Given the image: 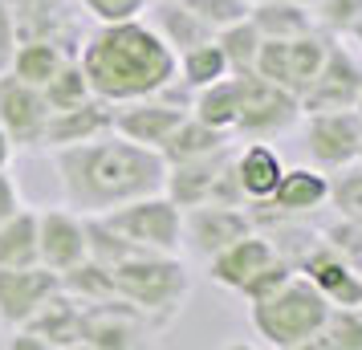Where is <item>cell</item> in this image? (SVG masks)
Wrapping results in <instances>:
<instances>
[{
  "label": "cell",
  "instance_id": "obj_1",
  "mask_svg": "<svg viewBox=\"0 0 362 350\" xmlns=\"http://www.w3.org/2000/svg\"><path fill=\"white\" fill-rule=\"evenodd\" d=\"M53 167H57L66 208L78 216H106L122 204L159 196L167 184L163 155L127 143L115 131L82 147L53 151Z\"/></svg>",
  "mask_w": 362,
  "mask_h": 350
},
{
  "label": "cell",
  "instance_id": "obj_2",
  "mask_svg": "<svg viewBox=\"0 0 362 350\" xmlns=\"http://www.w3.org/2000/svg\"><path fill=\"white\" fill-rule=\"evenodd\" d=\"M78 62L90 78L94 98L110 106L159 94L180 66V57L167 49V41L143 17L98 25L94 33H86L78 45Z\"/></svg>",
  "mask_w": 362,
  "mask_h": 350
},
{
  "label": "cell",
  "instance_id": "obj_3",
  "mask_svg": "<svg viewBox=\"0 0 362 350\" xmlns=\"http://www.w3.org/2000/svg\"><path fill=\"white\" fill-rule=\"evenodd\" d=\"M118 298L134 305L151 326H167L192 293L187 265L171 252H134L115 269Z\"/></svg>",
  "mask_w": 362,
  "mask_h": 350
},
{
  "label": "cell",
  "instance_id": "obj_4",
  "mask_svg": "<svg viewBox=\"0 0 362 350\" xmlns=\"http://www.w3.org/2000/svg\"><path fill=\"white\" fill-rule=\"evenodd\" d=\"M329 310L334 305L317 293V285L297 273L281 293H273L269 301L248 305V322H252L257 338H264L269 350H289L322 330L329 322Z\"/></svg>",
  "mask_w": 362,
  "mask_h": 350
},
{
  "label": "cell",
  "instance_id": "obj_5",
  "mask_svg": "<svg viewBox=\"0 0 362 350\" xmlns=\"http://www.w3.org/2000/svg\"><path fill=\"white\" fill-rule=\"evenodd\" d=\"M236 86H240V110H236L232 139H240V143H273L277 134L293 131L297 122L305 118L297 94L264 82L257 74L236 78Z\"/></svg>",
  "mask_w": 362,
  "mask_h": 350
},
{
  "label": "cell",
  "instance_id": "obj_6",
  "mask_svg": "<svg viewBox=\"0 0 362 350\" xmlns=\"http://www.w3.org/2000/svg\"><path fill=\"white\" fill-rule=\"evenodd\" d=\"M98 220H106L122 240H131L134 249L143 252H171V257L183 252V208H175L163 192L122 204V208H115Z\"/></svg>",
  "mask_w": 362,
  "mask_h": 350
},
{
  "label": "cell",
  "instance_id": "obj_7",
  "mask_svg": "<svg viewBox=\"0 0 362 350\" xmlns=\"http://www.w3.org/2000/svg\"><path fill=\"white\" fill-rule=\"evenodd\" d=\"M362 98V53L342 33L329 45L326 66L317 69L305 90H301V115H334V110H354Z\"/></svg>",
  "mask_w": 362,
  "mask_h": 350
},
{
  "label": "cell",
  "instance_id": "obj_8",
  "mask_svg": "<svg viewBox=\"0 0 362 350\" xmlns=\"http://www.w3.org/2000/svg\"><path fill=\"white\" fill-rule=\"evenodd\" d=\"M305 155L317 171H342L358 163L362 151V118L358 110H334V115H305Z\"/></svg>",
  "mask_w": 362,
  "mask_h": 350
},
{
  "label": "cell",
  "instance_id": "obj_9",
  "mask_svg": "<svg viewBox=\"0 0 362 350\" xmlns=\"http://www.w3.org/2000/svg\"><path fill=\"white\" fill-rule=\"evenodd\" d=\"M257 233V216L248 208H228V204H199L183 212V249L192 257L212 261L236 240Z\"/></svg>",
  "mask_w": 362,
  "mask_h": 350
},
{
  "label": "cell",
  "instance_id": "obj_10",
  "mask_svg": "<svg viewBox=\"0 0 362 350\" xmlns=\"http://www.w3.org/2000/svg\"><path fill=\"white\" fill-rule=\"evenodd\" d=\"M62 293V277L45 265L29 269H0V326L4 330H25L41 305Z\"/></svg>",
  "mask_w": 362,
  "mask_h": 350
},
{
  "label": "cell",
  "instance_id": "obj_11",
  "mask_svg": "<svg viewBox=\"0 0 362 350\" xmlns=\"http://www.w3.org/2000/svg\"><path fill=\"white\" fill-rule=\"evenodd\" d=\"M49 102L37 86L21 82L13 74H0V127L17 143V151L45 147V127H49Z\"/></svg>",
  "mask_w": 362,
  "mask_h": 350
},
{
  "label": "cell",
  "instance_id": "obj_12",
  "mask_svg": "<svg viewBox=\"0 0 362 350\" xmlns=\"http://www.w3.org/2000/svg\"><path fill=\"white\" fill-rule=\"evenodd\" d=\"M37 245H41V265L53 269L57 277L69 273L90 257L86 216L69 212V208H41L37 212Z\"/></svg>",
  "mask_w": 362,
  "mask_h": 350
},
{
  "label": "cell",
  "instance_id": "obj_13",
  "mask_svg": "<svg viewBox=\"0 0 362 350\" xmlns=\"http://www.w3.org/2000/svg\"><path fill=\"white\" fill-rule=\"evenodd\" d=\"M293 265H297V273H301L305 281L317 285V293H322L334 310H350V305H358V298H362V269H354L350 261H342L329 245L317 240L313 249H305L301 257H297Z\"/></svg>",
  "mask_w": 362,
  "mask_h": 350
},
{
  "label": "cell",
  "instance_id": "obj_14",
  "mask_svg": "<svg viewBox=\"0 0 362 350\" xmlns=\"http://www.w3.org/2000/svg\"><path fill=\"white\" fill-rule=\"evenodd\" d=\"M151 322L122 298L82 305V342L90 350H139V338Z\"/></svg>",
  "mask_w": 362,
  "mask_h": 350
},
{
  "label": "cell",
  "instance_id": "obj_15",
  "mask_svg": "<svg viewBox=\"0 0 362 350\" xmlns=\"http://www.w3.org/2000/svg\"><path fill=\"white\" fill-rule=\"evenodd\" d=\"M236 147L240 143H228L224 151L216 155H204V159H192V163H171L167 167V184H163V196L175 208H199V204H212V192L220 184V175L228 171V163L236 159Z\"/></svg>",
  "mask_w": 362,
  "mask_h": 350
},
{
  "label": "cell",
  "instance_id": "obj_16",
  "mask_svg": "<svg viewBox=\"0 0 362 350\" xmlns=\"http://www.w3.org/2000/svg\"><path fill=\"white\" fill-rule=\"evenodd\" d=\"M183 110H171L167 102L151 98H134L115 106V134H122L127 143H139L147 151H163V143L171 139V131L183 122Z\"/></svg>",
  "mask_w": 362,
  "mask_h": 350
},
{
  "label": "cell",
  "instance_id": "obj_17",
  "mask_svg": "<svg viewBox=\"0 0 362 350\" xmlns=\"http://www.w3.org/2000/svg\"><path fill=\"white\" fill-rule=\"evenodd\" d=\"M281 252L273 245V236L269 233H248L245 240H236L232 249H224L220 257L208 261V277H212L220 289H232V293H240L264 265H273Z\"/></svg>",
  "mask_w": 362,
  "mask_h": 350
},
{
  "label": "cell",
  "instance_id": "obj_18",
  "mask_svg": "<svg viewBox=\"0 0 362 350\" xmlns=\"http://www.w3.org/2000/svg\"><path fill=\"white\" fill-rule=\"evenodd\" d=\"M110 131H115V106L102 98H90L74 110H53L49 127H45V151L82 147V143H94Z\"/></svg>",
  "mask_w": 362,
  "mask_h": 350
},
{
  "label": "cell",
  "instance_id": "obj_19",
  "mask_svg": "<svg viewBox=\"0 0 362 350\" xmlns=\"http://www.w3.org/2000/svg\"><path fill=\"white\" fill-rule=\"evenodd\" d=\"M329 204V175L317 167H285L273 200L264 208H273L277 216H310L317 208Z\"/></svg>",
  "mask_w": 362,
  "mask_h": 350
},
{
  "label": "cell",
  "instance_id": "obj_20",
  "mask_svg": "<svg viewBox=\"0 0 362 350\" xmlns=\"http://www.w3.org/2000/svg\"><path fill=\"white\" fill-rule=\"evenodd\" d=\"M147 25L155 29V33L167 41V49L175 53V57H183L187 49H196V45H208V41H216V33L204 25V21L183 4V0H159V4H147Z\"/></svg>",
  "mask_w": 362,
  "mask_h": 350
},
{
  "label": "cell",
  "instance_id": "obj_21",
  "mask_svg": "<svg viewBox=\"0 0 362 350\" xmlns=\"http://www.w3.org/2000/svg\"><path fill=\"white\" fill-rule=\"evenodd\" d=\"M232 167H236V180H240V192H245L248 204H269L281 184V175H285V163H281V155L269 143L236 147V163Z\"/></svg>",
  "mask_w": 362,
  "mask_h": 350
},
{
  "label": "cell",
  "instance_id": "obj_22",
  "mask_svg": "<svg viewBox=\"0 0 362 350\" xmlns=\"http://www.w3.org/2000/svg\"><path fill=\"white\" fill-rule=\"evenodd\" d=\"M248 21L257 25V33L264 41H297V37L322 29L313 8L297 4V0H261V4H252Z\"/></svg>",
  "mask_w": 362,
  "mask_h": 350
},
{
  "label": "cell",
  "instance_id": "obj_23",
  "mask_svg": "<svg viewBox=\"0 0 362 350\" xmlns=\"http://www.w3.org/2000/svg\"><path fill=\"white\" fill-rule=\"evenodd\" d=\"M228 143H236L232 134H224V131H212V127H204L199 118H183L180 127L171 131V139L163 143V163L171 167V163H192V159H204V155H216V151H224Z\"/></svg>",
  "mask_w": 362,
  "mask_h": 350
},
{
  "label": "cell",
  "instance_id": "obj_24",
  "mask_svg": "<svg viewBox=\"0 0 362 350\" xmlns=\"http://www.w3.org/2000/svg\"><path fill=\"white\" fill-rule=\"evenodd\" d=\"M25 330H33L37 338H45L53 350L62 346H74V342H82V305L66 293H57L41 305V314L25 326Z\"/></svg>",
  "mask_w": 362,
  "mask_h": 350
},
{
  "label": "cell",
  "instance_id": "obj_25",
  "mask_svg": "<svg viewBox=\"0 0 362 350\" xmlns=\"http://www.w3.org/2000/svg\"><path fill=\"white\" fill-rule=\"evenodd\" d=\"M41 265L37 245V208H21L17 216L0 224V269H29Z\"/></svg>",
  "mask_w": 362,
  "mask_h": 350
},
{
  "label": "cell",
  "instance_id": "obj_26",
  "mask_svg": "<svg viewBox=\"0 0 362 350\" xmlns=\"http://www.w3.org/2000/svg\"><path fill=\"white\" fill-rule=\"evenodd\" d=\"M66 62H69V53L62 49V45L41 41V37H29V41H21L17 45V53H13V62H8L4 74H13V78H21V82H29V86L41 90V86L49 82Z\"/></svg>",
  "mask_w": 362,
  "mask_h": 350
},
{
  "label": "cell",
  "instance_id": "obj_27",
  "mask_svg": "<svg viewBox=\"0 0 362 350\" xmlns=\"http://www.w3.org/2000/svg\"><path fill=\"white\" fill-rule=\"evenodd\" d=\"M62 293L74 298L78 305H102V301H115L118 298V285H115V269L98 265L86 257L82 265H74L69 273H62Z\"/></svg>",
  "mask_w": 362,
  "mask_h": 350
},
{
  "label": "cell",
  "instance_id": "obj_28",
  "mask_svg": "<svg viewBox=\"0 0 362 350\" xmlns=\"http://www.w3.org/2000/svg\"><path fill=\"white\" fill-rule=\"evenodd\" d=\"M236 110H240V86H236V78H224V82L196 90L192 118H199L204 127L232 134V127H236Z\"/></svg>",
  "mask_w": 362,
  "mask_h": 350
},
{
  "label": "cell",
  "instance_id": "obj_29",
  "mask_svg": "<svg viewBox=\"0 0 362 350\" xmlns=\"http://www.w3.org/2000/svg\"><path fill=\"white\" fill-rule=\"evenodd\" d=\"M216 45L228 62V78H245V74H257V57H261L264 37L257 33L252 21H240L232 29H220L216 33Z\"/></svg>",
  "mask_w": 362,
  "mask_h": 350
},
{
  "label": "cell",
  "instance_id": "obj_30",
  "mask_svg": "<svg viewBox=\"0 0 362 350\" xmlns=\"http://www.w3.org/2000/svg\"><path fill=\"white\" fill-rule=\"evenodd\" d=\"M41 94H45V102H49V110H74V106H82V102L94 98L90 78H86V69H82L78 57H69L66 66L41 86Z\"/></svg>",
  "mask_w": 362,
  "mask_h": 350
},
{
  "label": "cell",
  "instance_id": "obj_31",
  "mask_svg": "<svg viewBox=\"0 0 362 350\" xmlns=\"http://www.w3.org/2000/svg\"><path fill=\"white\" fill-rule=\"evenodd\" d=\"M175 78L187 82L192 90H204V86H216L228 78V62H224V53L216 41L208 45H196V49H187L180 57V66H175Z\"/></svg>",
  "mask_w": 362,
  "mask_h": 350
},
{
  "label": "cell",
  "instance_id": "obj_32",
  "mask_svg": "<svg viewBox=\"0 0 362 350\" xmlns=\"http://www.w3.org/2000/svg\"><path fill=\"white\" fill-rule=\"evenodd\" d=\"M329 208H334V216L362 224V163L329 175Z\"/></svg>",
  "mask_w": 362,
  "mask_h": 350
},
{
  "label": "cell",
  "instance_id": "obj_33",
  "mask_svg": "<svg viewBox=\"0 0 362 350\" xmlns=\"http://www.w3.org/2000/svg\"><path fill=\"white\" fill-rule=\"evenodd\" d=\"M293 277H297V265L289 261V257H277L273 265H264L261 273H257V277H252V281L240 289V298H245L248 305H257V301H269L273 293H281L285 285L293 281Z\"/></svg>",
  "mask_w": 362,
  "mask_h": 350
},
{
  "label": "cell",
  "instance_id": "obj_34",
  "mask_svg": "<svg viewBox=\"0 0 362 350\" xmlns=\"http://www.w3.org/2000/svg\"><path fill=\"white\" fill-rule=\"evenodd\" d=\"M192 13H196L212 33H220V29H232V25H240V21H248V13H252V4L248 0H183Z\"/></svg>",
  "mask_w": 362,
  "mask_h": 350
},
{
  "label": "cell",
  "instance_id": "obj_35",
  "mask_svg": "<svg viewBox=\"0 0 362 350\" xmlns=\"http://www.w3.org/2000/svg\"><path fill=\"white\" fill-rule=\"evenodd\" d=\"M151 0H78V8L90 13L98 25H118V21H134L147 13Z\"/></svg>",
  "mask_w": 362,
  "mask_h": 350
},
{
  "label": "cell",
  "instance_id": "obj_36",
  "mask_svg": "<svg viewBox=\"0 0 362 350\" xmlns=\"http://www.w3.org/2000/svg\"><path fill=\"white\" fill-rule=\"evenodd\" d=\"M322 245H329L342 261H350L354 269H362V224L338 216L334 228H326V240H322Z\"/></svg>",
  "mask_w": 362,
  "mask_h": 350
},
{
  "label": "cell",
  "instance_id": "obj_37",
  "mask_svg": "<svg viewBox=\"0 0 362 350\" xmlns=\"http://www.w3.org/2000/svg\"><path fill=\"white\" fill-rule=\"evenodd\" d=\"M313 17H317V25L329 29V33H346V29L362 17V0H317Z\"/></svg>",
  "mask_w": 362,
  "mask_h": 350
},
{
  "label": "cell",
  "instance_id": "obj_38",
  "mask_svg": "<svg viewBox=\"0 0 362 350\" xmlns=\"http://www.w3.org/2000/svg\"><path fill=\"white\" fill-rule=\"evenodd\" d=\"M17 45H21V33H17V17H13V4H8V0H0V74L8 69V62H13Z\"/></svg>",
  "mask_w": 362,
  "mask_h": 350
},
{
  "label": "cell",
  "instance_id": "obj_39",
  "mask_svg": "<svg viewBox=\"0 0 362 350\" xmlns=\"http://www.w3.org/2000/svg\"><path fill=\"white\" fill-rule=\"evenodd\" d=\"M21 208H25V204H21V187H17V180H13L8 171H0V224H4L8 216H17Z\"/></svg>",
  "mask_w": 362,
  "mask_h": 350
},
{
  "label": "cell",
  "instance_id": "obj_40",
  "mask_svg": "<svg viewBox=\"0 0 362 350\" xmlns=\"http://www.w3.org/2000/svg\"><path fill=\"white\" fill-rule=\"evenodd\" d=\"M4 350H53L45 338H37L33 330H13L8 334V342H4Z\"/></svg>",
  "mask_w": 362,
  "mask_h": 350
},
{
  "label": "cell",
  "instance_id": "obj_41",
  "mask_svg": "<svg viewBox=\"0 0 362 350\" xmlns=\"http://www.w3.org/2000/svg\"><path fill=\"white\" fill-rule=\"evenodd\" d=\"M289 350H346V346L326 330V326H322V330L313 334V338H305V342H297V346H289Z\"/></svg>",
  "mask_w": 362,
  "mask_h": 350
},
{
  "label": "cell",
  "instance_id": "obj_42",
  "mask_svg": "<svg viewBox=\"0 0 362 350\" xmlns=\"http://www.w3.org/2000/svg\"><path fill=\"white\" fill-rule=\"evenodd\" d=\"M13 155H17V143H13V139H8V131L0 127V171H8Z\"/></svg>",
  "mask_w": 362,
  "mask_h": 350
},
{
  "label": "cell",
  "instance_id": "obj_43",
  "mask_svg": "<svg viewBox=\"0 0 362 350\" xmlns=\"http://www.w3.org/2000/svg\"><path fill=\"white\" fill-rule=\"evenodd\" d=\"M342 37H346V41H350V45H354V49H358V53H362V17L354 21V25H350V29H346Z\"/></svg>",
  "mask_w": 362,
  "mask_h": 350
},
{
  "label": "cell",
  "instance_id": "obj_44",
  "mask_svg": "<svg viewBox=\"0 0 362 350\" xmlns=\"http://www.w3.org/2000/svg\"><path fill=\"white\" fill-rule=\"evenodd\" d=\"M228 350H257V346H248V342H232Z\"/></svg>",
  "mask_w": 362,
  "mask_h": 350
},
{
  "label": "cell",
  "instance_id": "obj_45",
  "mask_svg": "<svg viewBox=\"0 0 362 350\" xmlns=\"http://www.w3.org/2000/svg\"><path fill=\"white\" fill-rule=\"evenodd\" d=\"M62 350H90L86 342H74V346H62Z\"/></svg>",
  "mask_w": 362,
  "mask_h": 350
},
{
  "label": "cell",
  "instance_id": "obj_46",
  "mask_svg": "<svg viewBox=\"0 0 362 350\" xmlns=\"http://www.w3.org/2000/svg\"><path fill=\"white\" fill-rule=\"evenodd\" d=\"M297 4H305V8H317V0H297Z\"/></svg>",
  "mask_w": 362,
  "mask_h": 350
},
{
  "label": "cell",
  "instance_id": "obj_47",
  "mask_svg": "<svg viewBox=\"0 0 362 350\" xmlns=\"http://www.w3.org/2000/svg\"><path fill=\"white\" fill-rule=\"evenodd\" d=\"M354 110H358V118H362V98H358V106H354Z\"/></svg>",
  "mask_w": 362,
  "mask_h": 350
},
{
  "label": "cell",
  "instance_id": "obj_48",
  "mask_svg": "<svg viewBox=\"0 0 362 350\" xmlns=\"http://www.w3.org/2000/svg\"><path fill=\"white\" fill-rule=\"evenodd\" d=\"M248 4H261V0H248Z\"/></svg>",
  "mask_w": 362,
  "mask_h": 350
},
{
  "label": "cell",
  "instance_id": "obj_49",
  "mask_svg": "<svg viewBox=\"0 0 362 350\" xmlns=\"http://www.w3.org/2000/svg\"><path fill=\"white\" fill-rule=\"evenodd\" d=\"M358 163H362V151H358Z\"/></svg>",
  "mask_w": 362,
  "mask_h": 350
},
{
  "label": "cell",
  "instance_id": "obj_50",
  "mask_svg": "<svg viewBox=\"0 0 362 350\" xmlns=\"http://www.w3.org/2000/svg\"><path fill=\"white\" fill-rule=\"evenodd\" d=\"M358 310H362V298H358Z\"/></svg>",
  "mask_w": 362,
  "mask_h": 350
}]
</instances>
